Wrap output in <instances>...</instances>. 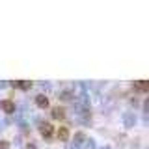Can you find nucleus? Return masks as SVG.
Listing matches in <instances>:
<instances>
[{"label": "nucleus", "mask_w": 149, "mask_h": 149, "mask_svg": "<svg viewBox=\"0 0 149 149\" xmlns=\"http://www.w3.org/2000/svg\"><path fill=\"white\" fill-rule=\"evenodd\" d=\"M52 118H54V119H63V118H65V112H63V108H60V106L52 108Z\"/></svg>", "instance_id": "nucleus-5"}, {"label": "nucleus", "mask_w": 149, "mask_h": 149, "mask_svg": "<svg viewBox=\"0 0 149 149\" xmlns=\"http://www.w3.org/2000/svg\"><path fill=\"white\" fill-rule=\"evenodd\" d=\"M36 104L39 106V108H47V106H49V99H47L45 95H37L36 97Z\"/></svg>", "instance_id": "nucleus-3"}, {"label": "nucleus", "mask_w": 149, "mask_h": 149, "mask_svg": "<svg viewBox=\"0 0 149 149\" xmlns=\"http://www.w3.org/2000/svg\"><path fill=\"white\" fill-rule=\"evenodd\" d=\"M56 134H58V138L62 140V142H65V140H69V130H67V127H60Z\"/></svg>", "instance_id": "nucleus-4"}, {"label": "nucleus", "mask_w": 149, "mask_h": 149, "mask_svg": "<svg viewBox=\"0 0 149 149\" xmlns=\"http://www.w3.org/2000/svg\"><path fill=\"white\" fill-rule=\"evenodd\" d=\"M60 99H62V101H69V99H73V90H69V91H62V93H60Z\"/></svg>", "instance_id": "nucleus-7"}, {"label": "nucleus", "mask_w": 149, "mask_h": 149, "mask_svg": "<svg viewBox=\"0 0 149 149\" xmlns=\"http://www.w3.org/2000/svg\"><path fill=\"white\" fill-rule=\"evenodd\" d=\"M8 147H9L8 142H0V149H8Z\"/></svg>", "instance_id": "nucleus-11"}, {"label": "nucleus", "mask_w": 149, "mask_h": 149, "mask_svg": "<svg viewBox=\"0 0 149 149\" xmlns=\"http://www.w3.org/2000/svg\"><path fill=\"white\" fill-rule=\"evenodd\" d=\"M0 106H2V110L6 112V114H13V112H15V102L13 101H2Z\"/></svg>", "instance_id": "nucleus-2"}, {"label": "nucleus", "mask_w": 149, "mask_h": 149, "mask_svg": "<svg viewBox=\"0 0 149 149\" xmlns=\"http://www.w3.org/2000/svg\"><path fill=\"white\" fill-rule=\"evenodd\" d=\"M125 125H127V127H130V125H132V116H130V114L125 116Z\"/></svg>", "instance_id": "nucleus-10"}, {"label": "nucleus", "mask_w": 149, "mask_h": 149, "mask_svg": "<svg viewBox=\"0 0 149 149\" xmlns=\"http://www.w3.org/2000/svg\"><path fill=\"white\" fill-rule=\"evenodd\" d=\"M26 149H36V143H28V146H26Z\"/></svg>", "instance_id": "nucleus-12"}, {"label": "nucleus", "mask_w": 149, "mask_h": 149, "mask_svg": "<svg viewBox=\"0 0 149 149\" xmlns=\"http://www.w3.org/2000/svg\"><path fill=\"white\" fill-rule=\"evenodd\" d=\"M13 86L21 88V90H30V88H32V82L30 80H21V82H15Z\"/></svg>", "instance_id": "nucleus-6"}, {"label": "nucleus", "mask_w": 149, "mask_h": 149, "mask_svg": "<svg viewBox=\"0 0 149 149\" xmlns=\"http://www.w3.org/2000/svg\"><path fill=\"white\" fill-rule=\"evenodd\" d=\"M39 132H41V136L49 140L50 136H52V132H54V129H52V125L50 123H39Z\"/></svg>", "instance_id": "nucleus-1"}, {"label": "nucleus", "mask_w": 149, "mask_h": 149, "mask_svg": "<svg viewBox=\"0 0 149 149\" xmlns=\"http://www.w3.org/2000/svg\"><path fill=\"white\" fill-rule=\"evenodd\" d=\"M82 142H84V134L82 132H77V134H74V146H73V149L77 147L78 143H82Z\"/></svg>", "instance_id": "nucleus-9"}, {"label": "nucleus", "mask_w": 149, "mask_h": 149, "mask_svg": "<svg viewBox=\"0 0 149 149\" xmlns=\"http://www.w3.org/2000/svg\"><path fill=\"white\" fill-rule=\"evenodd\" d=\"M134 86L138 88L140 91H147V88H149V84L146 82V80H142V82H134Z\"/></svg>", "instance_id": "nucleus-8"}]
</instances>
